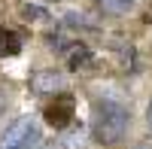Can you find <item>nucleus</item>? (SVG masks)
<instances>
[{"instance_id":"6e6552de","label":"nucleus","mask_w":152,"mask_h":149,"mask_svg":"<svg viewBox=\"0 0 152 149\" xmlns=\"http://www.w3.org/2000/svg\"><path fill=\"white\" fill-rule=\"evenodd\" d=\"M100 9L110 15H128L137 9V0H100Z\"/></svg>"},{"instance_id":"f03ea898","label":"nucleus","mask_w":152,"mask_h":149,"mask_svg":"<svg viewBox=\"0 0 152 149\" xmlns=\"http://www.w3.org/2000/svg\"><path fill=\"white\" fill-rule=\"evenodd\" d=\"M43 146V125L37 116H18L0 131V149H40Z\"/></svg>"},{"instance_id":"f8f14e48","label":"nucleus","mask_w":152,"mask_h":149,"mask_svg":"<svg viewBox=\"0 0 152 149\" xmlns=\"http://www.w3.org/2000/svg\"><path fill=\"white\" fill-rule=\"evenodd\" d=\"M40 149H55V146H49V143H43V146H40Z\"/></svg>"},{"instance_id":"423d86ee","label":"nucleus","mask_w":152,"mask_h":149,"mask_svg":"<svg viewBox=\"0 0 152 149\" xmlns=\"http://www.w3.org/2000/svg\"><path fill=\"white\" fill-rule=\"evenodd\" d=\"M67 67L76 73V70H82V67H88L94 61V55H91V49H88L85 43H70V49H67Z\"/></svg>"},{"instance_id":"39448f33","label":"nucleus","mask_w":152,"mask_h":149,"mask_svg":"<svg viewBox=\"0 0 152 149\" xmlns=\"http://www.w3.org/2000/svg\"><path fill=\"white\" fill-rule=\"evenodd\" d=\"M88 125H82V122H73L70 128H64L58 134V149H85L88 143Z\"/></svg>"},{"instance_id":"7ed1b4c3","label":"nucleus","mask_w":152,"mask_h":149,"mask_svg":"<svg viewBox=\"0 0 152 149\" xmlns=\"http://www.w3.org/2000/svg\"><path fill=\"white\" fill-rule=\"evenodd\" d=\"M43 116H46L49 125L61 134L64 128H70L73 122H76V119H73V116H76V97H73V94H58L55 101H49V107H46Z\"/></svg>"},{"instance_id":"f257e3e1","label":"nucleus","mask_w":152,"mask_h":149,"mask_svg":"<svg viewBox=\"0 0 152 149\" xmlns=\"http://www.w3.org/2000/svg\"><path fill=\"white\" fill-rule=\"evenodd\" d=\"M131 128V104L119 91H104L91 101L88 134L100 146H119Z\"/></svg>"},{"instance_id":"9d476101","label":"nucleus","mask_w":152,"mask_h":149,"mask_svg":"<svg viewBox=\"0 0 152 149\" xmlns=\"http://www.w3.org/2000/svg\"><path fill=\"white\" fill-rule=\"evenodd\" d=\"M146 125H149V134H152V101H149V107H146Z\"/></svg>"},{"instance_id":"0eeeda50","label":"nucleus","mask_w":152,"mask_h":149,"mask_svg":"<svg viewBox=\"0 0 152 149\" xmlns=\"http://www.w3.org/2000/svg\"><path fill=\"white\" fill-rule=\"evenodd\" d=\"M24 46V37L18 31H3L0 34V58H15Z\"/></svg>"},{"instance_id":"1a4fd4ad","label":"nucleus","mask_w":152,"mask_h":149,"mask_svg":"<svg viewBox=\"0 0 152 149\" xmlns=\"http://www.w3.org/2000/svg\"><path fill=\"white\" fill-rule=\"evenodd\" d=\"M6 107H9V91L3 88V85H0V116L6 113Z\"/></svg>"},{"instance_id":"9b49d317","label":"nucleus","mask_w":152,"mask_h":149,"mask_svg":"<svg viewBox=\"0 0 152 149\" xmlns=\"http://www.w3.org/2000/svg\"><path fill=\"white\" fill-rule=\"evenodd\" d=\"M137 149H152V146H149V143H140V146H137Z\"/></svg>"},{"instance_id":"20e7f679","label":"nucleus","mask_w":152,"mask_h":149,"mask_svg":"<svg viewBox=\"0 0 152 149\" xmlns=\"http://www.w3.org/2000/svg\"><path fill=\"white\" fill-rule=\"evenodd\" d=\"M61 88H64V76H61V70L55 67H40V70H34V76H31V91L34 94H58Z\"/></svg>"}]
</instances>
